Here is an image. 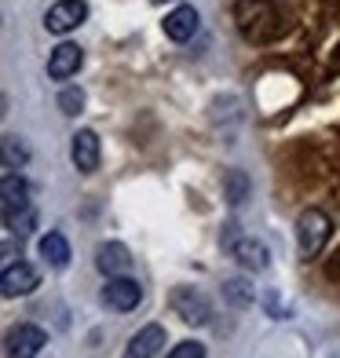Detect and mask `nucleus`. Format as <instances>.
<instances>
[{
  "mask_svg": "<svg viewBox=\"0 0 340 358\" xmlns=\"http://www.w3.org/2000/svg\"><path fill=\"white\" fill-rule=\"evenodd\" d=\"M234 26L249 44H267L282 34V15L271 0H234Z\"/></svg>",
  "mask_w": 340,
  "mask_h": 358,
  "instance_id": "f257e3e1",
  "label": "nucleus"
},
{
  "mask_svg": "<svg viewBox=\"0 0 340 358\" xmlns=\"http://www.w3.org/2000/svg\"><path fill=\"white\" fill-rule=\"evenodd\" d=\"M220 241H223V249L231 252L246 271H264V267L271 264V256H267V245H264V241H256V238H249V234H241L234 223H227V227H223V238H220Z\"/></svg>",
  "mask_w": 340,
  "mask_h": 358,
  "instance_id": "f03ea898",
  "label": "nucleus"
},
{
  "mask_svg": "<svg viewBox=\"0 0 340 358\" xmlns=\"http://www.w3.org/2000/svg\"><path fill=\"white\" fill-rule=\"evenodd\" d=\"M330 234H333V223H330V216L322 213V208H307V213H300V220H297V238H300V252H304L307 259L326 249Z\"/></svg>",
  "mask_w": 340,
  "mask_h": 358,
  "instance_id": "7ed1b4c3",
  "label": "nucleus"
},
{
  "mask_svg": "<svg viewBox=\"0 0 340 358\" xmlns=\"http://www.w3.org/2000/svg\"><path fill=\"white\" fill-rule=\"evenodd\" d=\"M172 311L190 325H205L208 318H213V303H208V296L201 289L180 285V289H172Z\"/></svg>",
  "mask_w": 340,
  "mask_h": 358,
  "instance_id": "20e7f679",
  "label": "nucleus"
},
{
  "mask_svg": "<svg viewBox=\"0 0 340 358\" xmlns=\"http://www.w3.org/2000/svg\"><path fill=\"white\" fill-rule=\"evenodd\" d=\"M44 344H48V333L41 329V325H15V329H8V336H4V355L8 358H34V355H41L44 351Z\"/></svg>",
  "mask_w": 340,
  "mask_h": 358,
  "instance_id": "39448f33",
  "label": "nucleus"
},
{
  "mask_svg": "<svg viewBox=\"0 0 340 358\" xmlns=\"http://www.w3.org/2000/svg\"><path fill=\"white\" fill-rule=\"evenodd\" d=\"M103 303L110 311H136L143 303V285L128 274H113V278L103 285Z\"/></svg>",
  "mask_w": 340,
  "mask_h": 358,
  "instance_id": "423d86ee",
  "label": "nucleus"
},
{
  "mask_svg": "<svg viewBox=\"0 0 340 358\" xmlns=\"http://www.w3.org/2000/svg\"><path fill=\"white\" fill-rule=\"evenodd\" d=\"M85 19H88V4H85V0H59V4L48 8L44 26H48V34L62 37V34H70V29H77Z\"/></svg>",
  "mask_w": 340,
  "mask_h": 358,
  "instance_id": "0eeeda50",
  "label": "nucleus"
},
{
  "mask_svg": "<svg viewBox=\"0 0 340 358\" xmlns=\"http://www.w3.org/2000/svg\"><path fill=\"white\" fill-rule=\"evenodd\" d=\"M29 187H26V179L15 172L11 165H4V227L15 223L19 216L29 213Z\"/></svg>",
  "mask_w": 340,
  "mask_h": 358,
  "instance_id": "6e6552de",
  "label": "nucleus"
},
{
  "mask_svg": "<svg viewBox=\"0 0 340 358\" xmlns=\"http://www.w3.org/2000/svg\"><path fill=\"white\" fill-rule=\"evenodd\" d=\"M41 285V271L34 264H26V259H19V264H8L4 274H0V292L11 300V296H29Z\"/></svg>",
  "mask_w": 340,
  "mask_h": 358,
  "instance_id": "1a4fd4ad",
  "label": "nucleus"
},
{
  "mask_svg": "<svg viewBox=\"0 0 340 358\" xmlns=\"http://www.w3.org/2000/svg\"><path fill=\"white\" fill-rule=\"evenodd\" d=\"M198 11H194L190 4H180L176 11L165 15V22H161V29H165V37L176 41V44H187L194 34H198Z\"/></svg>",
  "mask_w": 340,
  "mask_h": 358,
  "instance_id": "9d476101",
  "label": "nucleus"
},
{
  "mask_svg": "<svg viewBox=\"0 0 340 358\" xmlns=\"http://www.w3.org/2000/svg\"><path fill=\"white\" fill-rule=\"evenodd\" d=\"M99 136L92 132V128H80V132L73 136V143H70V157H73V165L80 169V172H95L99 169Z\"/></svg>",
  "mask_w": 340,
  "mask_h": 358,
  "instance_id": "9b49d317",
  "label": "nucleus"
},
{
  "mask_svg": "<svg viewBox=\"0 0 340 358\" xmlns=\"http://www.w3.org/2000/svg\"><path fill=\"white\" fill-rule=\"evenodd\" d=\"M165 344H169V336H165V329H161V325H143V329L128 340L125 355H128V358H154V355L165 351Z\"/></svg>",
  "mask_w": 340,
  "mask_h": 358,
  "instance_id": "f8f14e48",
  "label": "nucleus"
},
{
  "mask_svg": "<svg viewBox=\"0 0 340 358\" xmlns=\"http://www.w3.org/2000/svg\"><path fill=\"white\" fill-rule=\"evenodd\" d=\"M80 62H85V52H80L77 44H59L52 55H48V77H55V80H66L80 70Z\"/></svg>",
  "mask_w": 340,
  "mask_h": 358,
  "instance_id": "ddd939ff",
  "label": "nucleus"
},
{
  "mask_svg": "<svg viewBox=\"0 0 340 358\" xmlns=\"http://www.w3.org/2000/svg\"><path fill=\"white\" fill-rule=\"evenodd\" d=\"M95 267H99L106 278H113V274H128L132 256H128V249L121 245V241H106V245H99V252H95Z\"/></svg>",
  "mask_w": 340,
  "mask_h": 358,
  "instance_id": "4468645a",
  "label": "nucleus"
},
{
  "mask_svg": "<svg viewBox=\"0 0 340 358\" xmlns=\"http://www.w3.org/2000/svg\"><path fill=\"white\" fill-rule=\"evenodd\" d=\"M41 256H44L48 267H66V264H70V241L62 238L59 231L44 234V238H41Z\"/></svg>",
  "mask_w": 340,
  "mask_h": 358,
  "instance_id": "2eb2a0df",
  "label": "nucleus"
},
{
  "mask_svg": "<svg viewBox=\"0 0 340 358\" xmlns=\"http://www.w3.org/2000/svg\"><path fill=\"white\" fill-rule=\"evenodd\" d=\"M223 190H227V201H231V205L238 208L241 201L249 198V190H253V183H249V176L241 172V169H231V172L223 176Z\"/></svg>",
  "mask_w": 340,
  "mask_h": 358,
  "instance_id": "dca6fc26",
  "label": "nucleus"
},
{
  "mask_svg": "<svg viewBox=\"0 0 340 358\" xmlns=\"http://www.w3.org/2000/svg\"><path fill=\"white\" fill-rule=\"evenodd\" d=\"M59 110L66 113V117H77V113L85 110V92L80 88H62L59 92Z\"/></svg>",
  "mask_w": 340,
  "mask_h": 358,
  "instance_id": "f3484780",
  "label": "nucleus"
},
{
  "mask_svg": "<svg viewBox=\"0 0 340 358\" xmlns=\"http://www.w3.org/2000/svg\"><path fill=\"white\" fill-rule=\"evenodd\" d=\"M223 292H227V300H231V303H238V307L253 303V285H246L241 278H231V282H223Z\"/></svg>",
  "mask_w": 340,
  "mask_h": 358,
  "instance_id": "a211bd4d",
  "label": "nucleus"
},
{
  "mask_svg": "<svg viewBox=\"0 0 340 358\" xmlns=\"http://www.w3.org/2000/svg\"><path fill=\"white\" fill-rule=\"evenodd\" d=\"M4 165H11L15 169V161H19V165H22V161H26V150H22V146H19V139H15V136H4Z\"/></svg>",
  "mask_w": 340,
  "mask_h": 358,
  "instance_id": "6ab92c4d",
  "label": "nucleus"
},
{
  "mask_svg": "<svg viewBox=\"0 0 340 358\" xmlns=\"http://www.w3.org/2000/svg\"><path fill=\"white\" fill-rule=\"evenodd\" d=\"M172 358H205V348L194 344V340H183L180 348H172Z\"/></svg>",
  "mask_w": 340,
  "mask_h": 358,
  "instance_id": "aec40b11",
  "label": "nucleus"
},
{
  "mask_svg": "<svg viewBox=\"0 0 340 358\" xmlns=\"http://www.w3.org/2000/svg\"><path fill=\"white\" fill-rule=\"evenodd\" d=\"M326 278H333V282H340V249L326 259Z\"/></svg>",
  "mask_w": 340,
  "mask_h": 358,
  "instance_id": "412c9836",
  "label": "nucleus"
},
{
  "mask_svg": "<svg viewBox=\"0 0 340 358\" xmlns=\"http://www.w3.org/2000/svg\"><path fill=\"white\" fill-rule=\"evenodd\" d=\"M154 4H165V0H154Z\"/></svg>",
  "mask_w": 340,
  "mask_h": 358,
  "instance_id": "4be33fe9",
  "label": "nucleus"
}]
</instances>
